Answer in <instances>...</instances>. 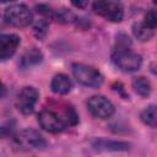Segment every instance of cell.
Segmentation results:
<instances>
[{"instance_id": "3", "label": "cell", "mask_w": 157, "mask_h": 157, "mask_svg": "<svg viewBox=\"0 0 157 157\" xmlns=\"http://www.w3.org/2000/svg\"><path fill=\"white\" fill-rule=\"evenodd\" d=\"M33 20L31 10L25 4L9 6L4 12V21L13 27H26Z\"/></svg>"}, {"instance_id": "10", "label": "cell", "mask_w": 157, "mask_h": 157, "mask_svg": "<svg viewBox=\"0 0 157 157\" xmlns=\"http://www.w3.org/2000/svg\"><path fill=\"white\" fill-rule=\"evenodd\" d=\"M92 147L98 151H128L130 148V144L107 139H94L92 141Z\"/></svg>"}, {"instance_id": "11", "label": "cell", "mask_w": 157, "mask_h": 157, "mask_svg": "<svg viewBox=\"0 0 157 157\" xmlns=\"http://www.w3.org/2000/svg\"><path fill=\"white\" fill-rule=\"evenodd\" d=\"M50 88L56 94H66L71 90V81L64 74H58L50 82Z\"/></svg>"}, {"instance_id": "20", "label": "cell", "mask_w": 157, "mask_h": 157, "mask_svg": "<svg viewBox=\"0 0 157 157\" xmlns=\"http://www.w3.org/2000/svg\"><path fill=\"white\" fill-rule=\"evenodd\" d=\"M153 2H155V4H156V5H157V0H153Z\"/></svg>"}, {"instance_id": "15", "label": "cell", "mask_w": 157, "mask_h": 157, "mask_svg": "<svg viewBox=\"0 0 157 157\" xmlns=\"http://www.w3.org/2000/svg\"><path fill=\"white\" fill-rule=\"evenodd\" d=\"M140 118L144 124H146L148 126H153V128L157 126V104L146 107L141 112Z\"/></svg>"}, {"instance_id": "14", "label": "cell", "mask_w": 157, "mask_h": 157, "mask_svg": "<svg viewBox=\"0 0 157 157\" xmlns=\"http://www.w3.org/2000/svg\"><path fill=\"white\" fill-rule=\"evenodd\" d=\"M132 88H134V91H135L139 96H141V97H144V98L148 97L150 93H151V90H152L150 81H148L146 77H144V76L135 77V78L132 80Z\"/></svg>"}, {"instance_id": "16", "label": "cell", "mask_w": 157, "mask_h": 157, "mask_svg": "<svg viewBox=\"0 0 157 157\" xmlns=\"http://www.w3.org/2000/svg\"><path fill=\"white\" fill-rule=\"evenodd\" d=\"M144 23L150 28L155 29L157 27V11H153V10L147 11L144 17Z\"/></svg>"}, {"instance_id": "8", "label": "cell", "mask_w": 157, "mask_h": 157, "mask_svg": "<svg viewBox=\"0 0 157 157\" xmlns=\"http://www.w3.org/2000/svg\"><path fill=\"white\" fill-rule=\"evenodd\" d=\"M15 141L20 147L26 150H40L47 145V141L44 140V137L37 130H33V129L22 130L17 135Z\"/></svg>"}, {"instance_id": "9", "label": "cell", "mask_w": 157, "mask_h": 157, "mask_svg": "<svg viewBox=\"0 0 157 157\" xmlns=\"http://www.w3.org/2000/svg\"><path fill=\"white\" fill-rule=\"evenodd\" d=\"M20 45V37L17 34H1L0 36V58L2 61L10 59Z\"/></svg>"}, {"instance_id": "4", "label": "cell", "mask_w": 157, "mask_h": 157, "mask_svg": "<svg viewBox=\"0 0 157 157\" xmlns=\"http://www.w3.org/2000/svg\"><path fill=\"white\" fill-rule=\"evenodd\" d=\"M93 10L97 15L112 22H120L124 16L123 6L115 0H96Z\"/></svg>"}, {"instance_id": "17", "label": "cell", "mask_w": 157, "mask_h": 157, "mask_svg": "<svg viewBox=\"0 0 157 157\" xmlns=\"http://www.w3.org/2000/svg\"><path fill=\"white\" fill-rule=\"evenodd\" d=\"M47 29H48V22H47V21H39V22L34 26V28H33L34 36H36L38 39H43V38L45 37V34H47Z\"/></svg>"}, {"instance_id": "5", "label": "cell", "mask_w": 157, "mask_h": 157, "mask_svg": "<svg viewBox=\"0 0 157 157\" xmlns=\"http://www.w3.org/2000/svg\"><path fill=\"white\" fill-rule=\"evenodd\" d=\"M38 123L40 128L48 132L58 134L61 132L67 125L64 117L52 109H43L38 114Z\"/></svg>"}, {"instance_id": "12", "label": "cell", "mask_w": 157, "mask_h": 157, "mask_svg": "<svg viewBox=\"0 0 157 157\" xmlns=\"http://www.w3.org/2000/svg\"><path fill=\"white\" fill-rule=\"evenodd\" d=\"M42 59H43L42 52L39 49H37V48H31V49H27L25 52V54L22 55L20 65L22 67H28L31 65H36V64L40 63Z\"/></svg>"}, {"instance_id": "19", "label": "cell", "mask_w": 157, "mask_h": 157, "mask_svg": "<svg viewBox=\"0 0 157 157\" xmlns=\"http://www.w3.org/2000/svg\"><path fill=\"white\" fill-rule=\"evenodd\" d=\"M7 1H12V0H1V2H7Z\"/></svg>"}, {"instance_id": "1", "label": "cell", "mask_w": 157, "mask_h": 157, "mask_svg": "<svg viewBox=\"0 0 157 157\" xmlns=\"http://www.w3.org/2000/svg\"><path fill=\"white\" fill-rule=\"evenodd\" d=\"M113 64L124 72H132L141 67L142 58L128 47H118L112 54Z\"/></svg>"}, {"instance_id": "13", "label": "cell", "mask_w": 157, "mask_h": 157, "mask_svg": "<svg viewBox=\"0 0 157 157\" xmlns=\"http://www.w3.org/2000/svg\"><path fill=\"white\" fill-rule=\"evenodd\" d=\"M132 34L136 39L146 42L153 37V29L146 26L144 22H136L132 25Z\"/></svg>"}, {"instance_id": "6", "label": "cell", "mask_w": 157, "mask_h": 157, "mask_svg": "<svg viewBox=\"0 0 157 157\" xmlns=\"http://www.w3.org/2000/svg\"><path fill=\"white\" fill-rule=\"evenodd\" d=\"M87 109L93 117L98 119H108L115 112V108L112 102L104 96H92L91 98H88Z\"/></svg>"}, {"instance_id": "18", "label": "cell", "mask_w": 157, "mask_h": 157, "mask_svg": "<svg viewBox=\"0 0 157 157\" xmlns=\"http://www.w3.org/2000/svg\"><path fill=\"white\" fill-rule=\"evenodd\" d=\"M70 1L77 9H86V6L88 4V0H70Z\"/></svg>"}, {"instance_id": "7", "label": "cell", "mask_w": 157, "mask_h": 157, "mask_svg": "<svg viewBox=\"0 0 157 157\" xmlns=\"http://www.w3.org/2000/svg\"><path fill=\"white\" fill-rule=\"evenodd\" d=\"M39 98V93L34 87L31 86H26L23 87L20 93L17 94L16 98V107L17 109L25 114V115H29L33 113L34 110V105L37 103Z\"/></svg>"}, {"instance_id": "2", "label": "cell", "mask_w": 157, "mask_h": 157, "mask_svg": "<svg viewBox=\"0 0 157 157\" xmlns=\"http://www.w3.org/2000/svg\"><path fill=\"white\" fill-rule=\"evenodd\" d=\"M72 75L83 86L86 87H92V88H98L103 83V76L102 74L88 65L85 64H74L72 65Z\"/></svg>"}]
</instances>
